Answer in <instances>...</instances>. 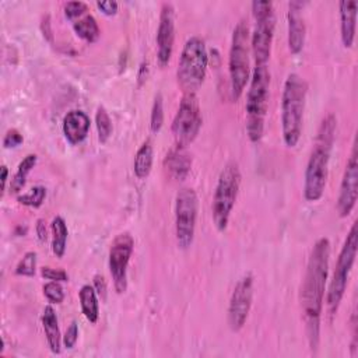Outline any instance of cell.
Segmentation results:
<instances>
[{
	"mask_svg": "<svg viewBox=\"0 0 358 358\" xmlns=\"http://www.w3.org/2000/svg\"><path fill=\"white\" fill-rule=\"evenodd\" d=\"M329 259L330 241L327 238H319L310 250L301 291V305L312 348H316L319 343L320 316L329 274Z\"/></svg>",
	"mask_w": 358,
	"mask_h": 358,
	"instance_id": "6da1fadb",
	"label": "cell"
},
{
	"mask_svg": "<svg viewBox=\"0 0 358 358\" xmlns=\"http://www.w3.org/2000/svg\"><path fill=\"white\" fill-rule=\"evenodd\" d=\"M336 126V116L329 113L317 129L315 144L309 155L303 176V197L306 201H317L324 193L329 175V162L334 144Z\"/></svg>",
	"mask_w": 358,
	"mask_h": 358,
	"instance_id": "7a4b0ae2",
	"label": "cell"
},
{
	"mask_svg": "<svg viewBox=\"0 0 358 358\" xmlns=\"http://www.w3.org/2000/svg\"><path fill=\"white\" fill-rule=\"evenodd\" d=\"M306 92V81L299 74L289 73L285 78L281 98V133L288 148H294L302 134Z\"/></svg>",
	"mask_w": 358,
	"mask_h": 358,
	"instance_id": "3957f363",
	"label": "cell"
},
{
	"mask_svg": "<svg viewBox=\"0 0 358 358\" xmlns=\"http://www.w3.org/2000/svg\"><path fill=\"white\" fill-rule=\"evenodd\" d=\"M270 95V71L267 64H256L249 80L246 96V133L252 143H259L264 131Z\"/></svg>",
	"mask_w": 358,
	"mask_h": 358,
	"instance_id": "277c9868",
	"label": "cell"
},
{
	"mask_svg": "<svg viewBox=\"0 0 358 358\" xmlns=\"http://www.w3.org/2000/svg\"><path fill=\"white\" fill-rule=\"evenodd\" d=\"M250 32L245 20H241L232 32L229 48V81L231 95L234 101H238L250 80Z\"/></svg>",
	"mask_w": 358,
	"mask_h": 358,
	"instance_id": "5b68a950",
	"label": "cell"
},
{
	"mask_svg": "<svg viewBox=\"0 0 358 358\" xmlns=\"http://www.w3.org/2000/svg\"><path fill=\"white\" fill-rule=\"evenodd\" d=\"M208 64L206 43L200 36H192L183 45L178 63L176 78L183 94H196L201 87Z\"/></svg>",
	"mask_w": 358,
	"mask_h": 358,
	"instance_id": "8992f818",
	"label": "cell"
},
{
	"mask_svg": "<svg viewBox=\"0 0 358 358\" xmlns=\"http://www.w3.org/2000/svg\"><path fill=\"white\" fill-rule=\"evenodd\" d=\"M241 187V171L236 162H228L220 172L211 211L213 222L218 231H225Z\"/></svg>",
	"mask_w": 358,
	"mask_h": 358,
	"instance_id": "52a82bcc",
	"label": "cell"
},
{
	"mask_svg": "<svg viewBox=\"0 0 358 358\" xmlns=\"http://www.w3.org/2000/svg\"><path fill=\"white\" fill-rule=\"evenodd\" d=\"M357 245H358V231H357V221H355L351 229L348 231L347 238L341 246V250L338 253L336 267L327 288L326 303L331 315L337 312L340 302L344 296V292L348 284V277L357 256Z\"/></svg>",
	"mask_w": 358,
	"mask_h": 358,
	"instance_id": "ba28073f",
	"label": "cell"
},
{
	"mask_svg": "<svg viewBox=\"0 0 358 358\" xmlns=\"http://www.w3.org/2000/svg\"><path fill=\"white\" fill-rule=\"evenodd\" d=\"M255 28L250 35V49L256 64H267L274 38L275 15L273 3L268 0L252 1Z\"/></svg>",
	"mask_w": 358,
	"mask_h": 358,
	"instance_id": "9c48e42d",
	"label": "cell"
},
{
	"mask_svg": "<svg viewBox=\"0 0 358 358\" xmlns=\"http://www.w3.org/2000/svg\"><path fill=\"white\" fill-rule=\"evenodd\" d=\"M197 194L190 187H183L175 199V235L180 249H187L194 239L197 220Z\"/></svg>",
	"mask_w": 358,
	"mask_h": 358,
	"instance_id": "30bf717a",
	"label": "cell"
},
{
	"mask_svg": "<svg viewBox=\"0 0 358 358\" xmlns=\"http://www.w3.org/2000/svg\"><path fill=\"white\" fill-rule=\"evenodd\" d=\"M201 127V113L194 94H183L176 115L172 120V134L176 145H189Z\"/></svg>",
	"mask_w": 358,
	"mask_h": 358,
	"instance_id": "8fae6325",
	"label": "cell"
},
{
	"mask_svg": "<svg viewBox=\"0 0 358 358\" xmlns=\"http://www.w3.org/2000/svg\"><path fill=\"white\" fill-rule=\"evenodd\" d=\"M134 249V239L129 232L116 235L109 249V271L117 294L127 289V266Z\"/></svg>",
	"mask_w": 358,
	"mask_h": 358,
	"instance_id": "7c38bea8",
	"label": "cell"
},
{
	"mask_svg": "<svg viewBox=\"0 0 358 358\" xmlns=\"http://www.w3.org/2000/svg\"><path fill=\"white\" fill-rule=\"evenodd\" d=\"M253 299V277L245 274L235 285L228 305V326L232 331H239L249 316Z\"/></svg>",
	"mask_w": 358,
	"mask_h": 358,
	"instance_id": "4fadbf2b",
	"label": "cell"
},
{
	"mask_svg": "<svg viewBox=\"0 0 358 358\" xmlns=\"http://www.w3.org/2000/svg\"><path fill=\"white\" fill-rule=\"evenodd\" d=\"M358 197V155L357 143L354 141L350 158L347 161L343 179L340 183L338 197H337V213L341 218L350 215Z\"/></svg>",
	"mask_w": 358,
	"mask_h": 358,
	"instance_id": "5bb4252c",
	"label": "cell"
},
{
	"mask_svg": "<svg viewBox=\"0 0 358 358\" xmlns=\"http://www.w3.org/2000/svg\"><path fill=\"white\" fill-rule=\"evenodd\" d=\"M171 3L161 6L159 22L157 29V59L161 67H165L172 56L175 42V13Z\"/></svg>",
	"mask_w": 358,
	"mask_h": 358,
	"instance_id": "9a60e30c",
	"label": "cell"
},
{
	"mask_svg": "<svg viewBox=\"0 0 358 358\" xmlns=\"http://www.w3.org/2000/svg\"><path fill=\"white\" fill-rule=\"evenodd\" d=\"M305 3L302 1H289L288 3V49L292 55L302 52L306 36V25L302 14Z\"/></svg>",
	"mask_w": 358,
	"mask_h": 358,
	"instance_id": "2e32d148",
	"label": "cell"
},
{
	"mask_svg": "<svg viewBox=\"0 0 358 358\" xmlns=\"http://www.w3.org/2000/svg\"><path fill=\"white\" fill-rule=\"evenodd\" d=\"M90 124H91V120L85 112L70 110L63 117V124H62L63 134L70 144L73 145L80 144L88 136Z\"/></svg>",
	"mask_w": 358,
	"mask_h": 358,
	"instance_id": "e0dca14e",
	"label": "cell"
},
{
	"mask_svg": "<svg viewBox=\"0 0 358 358\" xmlns=\"http://www.w3.org/2000/svg\"><path fill=\"white\" fill-rule=\"evenodd\" d=\"M357 0H341L338 3L340 11V35L344 48H351L355 39L357 28Z\"/></svg>",
	"mask_w": 358,
	"mask_h": 358,
	"instance_id": "ac0fdd59",
	"label": "cell"
},
{
	"mask_svg": "<svg viewBox=\"0 0 358 358\" xmlns=\"http://www.w3.org/2000/svg\"><path fill=\"white\" fill-rule=\"evenodd\" d=\"M164 166L166 172L176 180H183L192 169V157L186 151V147L175 145L165 157Z\"/></svg>",
	"mask_w": 358,
	"mask_h": 358,
	"instance_id": "d6986e66",
	"label": "cell"
},
{
	"mask_svg": "<svg viewBox=\"0 0 358 358\" xmlns=\"http://www.w3.org/2000/svg\"><path fill=\"white\" fill-rule=\"evenodd\" d=\"M42 326L45 330L46 341L53 354H60L62 351V336L57 323V316L53 306L46 305L42 312Z\"/></svg>",
	"mask_w": 358,
	"mask_h": 358,
	"instance_id": "ffe728a7",
	"label": "cell"
},
{
	"mask_svg": "<svg viewBox=\"0 0 358 358\" xmlns=\"http://www.w3.org/2000/svg\"><path fill=\"white\" fill-rule=\"evenodd\" d=\"M94 285L84 284L78 291L81 312L85 316V319L90 323H96L99 317V305H98V296Z\"/></svg>",
	"mask_w": 358,
	"mask_h": 358,
	"instance_id": "44dd1931",
	"label": "cell"
},
{
	"mask_svg": "<svg viewBox=\"0 0 358 358\" xmlns=\"http://www.w3.org/2000/svg\"><path fill=\"white\" fill-rule=\"evenodd\" d=\"M152 159H154L152 145L150 141H145L137 150L136 157H134V164H133L134 175L138 179H145L150 175L151 168H152Z\"/></svg>",
	"mask_w": 358,
	"mask_h": 358,
	"instance_id": "7402d4cb",
	"label": "cell"
},
{
	"mask_svg": "<svg viewBox=\"0 0 358 358\" xmlns=\"http://www.w3.org/2000/svg\"><path fill=\"white\" fill-rule=\"evenodd\" d=\"M50 229H52V250L56 255V257L62 259L66 252V243H67V235H69L67 224L64 218L60 215H56L52 220Z\"/></svg>",
	"mask_w": 358,
	"mask_h": 358,
	"instance_id": "603a6c76",
	"label": "cell"
},
{
	"mask_svg": "<svg viewBox=\"0 0 358 358\" xmlns=\"http://www.w3.org/2000/svg\"><path fill=\"white\" fill-rule=\"evenodd\" d=\"M73 29L78 38L88 43H94L101 35L98 22L91 14H85L81 18L73 21Z\"/></svg>",
	"mask_w": 358,
	"mask_h": 358,
	"instance_id": "cb8c5ba5",
	"label": "cell"
},
{
	"mask_svg": "<svg viewBox=\"0 0 358 358\" xmlns=\"http://www.w3.org/2000/svg\"><path fill=\"white\" fill-rule=\"evenodd\" d=\"M36 161H38V157L35 154H28L24 157V159L18 164L17 166V171L11 179V183H10V192L17 194L21 192V189L25 186V182H27V178H28V173L32 171V168L36 165Z\"/></svg>",
	"mask_w": 358,
	"mask_h": 358,
	"instance_id": "d4e9b609",
	"label": "cell"
},
{
	"mask_svg": "<svg viewBox=\"0 0 358 358\" xmlns=\"http://www.w3.org/2000/svg\"><path fill=\"white\" fill-rule=\"evenodd\" d=\"M95 124H96V131H98V140L105 144L113 130L112 120L103 106H98L96 113H95Z\"/></svg>",
	"mask_w": 358,
	"mask_h": 358,
	"instance_id": "484cf974",
	"label": "cell"
},
{
	"mask_svg": "<svg viewBox=\"0 0 358 358\" xmlns=\"http://www.w3.org/2000/svg\"><path fill=\"white\" fill-rule=\"evenodd\" d=\"M45 197H46V189L43 186H34L28 193L20 194L17 200L20 204L38 208L42 206Z\"/></svg>",
	"mask_w": 358,
	"mask_h": 358,
	"instance_id": "4316f807",
	"label": "cell"
},
{
	"mask_svg": "<svg viewBox=\"0 0 358 358\" xmlns=\"http://www.w3.org/2000/svg\"><path fill=\"white\" fill-rule=\"evenodd\" d=\"M36 260H38L36 252L34 250L27 252L18 262L15 267V274L24 275V277H34L36 273Z\"/></svg>",
	"mask_w": 358,
	"mask_h": 358,
	"instance_id": "83f0119b",
	"label": "cell"
},
{
	"mask_svg": "<svg viewBox=\"0 0 358 358\" xmlns=\"http://www.w3.org/2000/svg\"><path fill=\"white\" fill-rule=\"evenodd\" d=\"M164 124V102L162 95L158 92L154 98L152 109H151V117H150V129L154 134H157Z\"/></svg>",
	"mask_w": 358,
	"mask_h": 358,
	"instance_id": "f1b7e54d",
	"label": "cell"
},
{
	"mask_svg": "<svg viewBox=\"0 0 358 358\" xmlns=\"http://www.w3.org/2000/svg\"><path fill=\"white\" fill-rule=\"evenodd\" d=\"M43 295L50 303H62L64 299V291L60 281H49L43 285Z\"/></svg>",
	"mask_w": 358,
	"mask_h": 358,
	"instance_id": "f546056e",
	"label": "cell"
},
{
	"mask_svg": "<svg viewBox=\"0 0 358 358\" xmlns=\"http://www.w3.org/2000/svg\"><path fill=\"white\" fill-rule=\"evenodd\" d=\"M88 11V6L84 1H69L64 4V15L67 20L76 21Z\"/></svg>",
	"mask_w": 358,
	"mask_h": 358,
	"instance_id": "4dcf8cb0",
	"label": "cell"
},
{
	"mask_svg": "<svg viewBox=\"0 0 358 358\" xmlns=\"http://www.w3.org/2000/svg\"><path fill=\"white\" fill-rule=\"evenodd\" d=\"M78 340V326L76 322H71V324L67 327L64 336H63V345L66 348H73Z\"/></svg>",
	"mask_w": 358,
	"mask_h": 358,
	"instance_id": "1f68e13d",
	"label": "cell"
},
{
	"mask_svg": "<svg viewBox=\"0 0 358 358\" xmlns=\"http://www.w3.org/2000/svg\"><path fill=\"white\" fill-rule=\"evenodd\" d=\"M22 141H24L22 134H21L18 130L11 129V130H8V131L4 134L3 147H4V148H14V147L20 145Z\"/></svg>",
	"mask_w": 358,
	"mask_h": 358,
	"instance_id": "d6a6232c",
	"label": "cell"
},
{
	"mask_svg": "<svg viewBox=\"0 0 358 358\" xmlns=\"http://www.w3.org/2000/svg\"><path fill=\"white\" fill-rule=\"evenodd\" d=\"M41 274L48 278V280H52V281H67L69 280V275L64 270H60V268H52V267H42L41 268Z\"/></svg>",
	"mask_w": 358,
	"mask_h": 358,
	"instance_id": "836d02e7",
	"label": "cell"
},
{
	"mask_svg": "<svg viewBox=\"0 0 358 358\" xmlns=\"http://www.w3.org/2000/svg\"><path fill=\"white\" fill-rule=\"evenodd\" d=\"M96 7L105 14V15H115L117 13V1L115 0H105V1H96Z\"/></svg>",
	"mask_w": 358,
	"mask_h": 358,
	"instance_id": "e575fe53",
	"label": "cell"
},
{
	"mask_svg": "<svg viewBox=\"0 0 358 358\" xmlns=\"http://www.w3.org/2000/svg\"><path fill=\"white\" fill-rule=\"evenodd\" d=\"M94 288H95L96 294H98L102 299H105V296H106V282H105V278H103L102 275L96 274V275L94 277Z\"/></svg>",
	"mask_w": 358,
	"mask_h": 358,
	"instance_id": "d590c367",
	"label": "cell"
},
{
	"mask_svg": "<svg viewBox=\"0 0 358 358\" xmlns=\"http://www.w3.org/2000/svg\"><path fill=\"white\" fill-rule=\"evenodd\" d=\"M45 220L43 218H39L36 221V227H35V231H36V235L39 238L41 242H45L46 238H48V231H46V225H45Z\"/></svg>",
	"mask_w": 358,
	"mask_h": 358,
	"instance_id": "8d00e7d4",
	"label": "cell"
},
{
	"mask_svg": "<svg viewBox=\"0 0 358 358\" xmlns=\"http://www.w3.org/2000/svg\"><path fill=\"white\" fill-rule=\"evenodd\" d=\"M147 71H148V64L147 62H143L140 64V71H138V84H141L144 80H147Z\"/></svg>",
	"mask_w": 358,
	"mask_h": 358,
	"instance_id": "74e56055",
	"label": "cell"
},
{
	"mask_svg": "<svg viewBox=\"0 0 358 358\" xmlns=\"http://www.w3.org/2000/svg\"><path fill=\"white\" fill-rule=\"evenodd\" d=\"M42 29H43V35H46L50 39L52 32H50V22H49V17L48 15L42 21Z\"/></svg>",
	"mask_w": 358,
	"mask_h": 358,
	"instance_id": "f35d334b",
	"label": "cell"
},
{
	"mask_svg": "<svg viewBox=\"0 0 358 358\" xmlns=\"http://www.w3.org/2000/svg\"><path fill=\"white\" fill-rule=\"evenodd\" d=\"M7 176H8V169L6 165H1V190H6V183H7Z\"/></svg>",
	"mask_w": 358,
	"mask_h": 358,
	"instance_id": "ab89813d",
	"label": "cell"
}]
</instances>
